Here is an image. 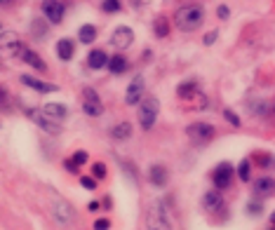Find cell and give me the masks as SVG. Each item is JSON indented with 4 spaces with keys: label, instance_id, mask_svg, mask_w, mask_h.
Wrapping results in <instances>:
<instances>
[{
    "label": "cell",
    "instance_id": "6da1fadb",
    "mask_svg": "<svg viewBox=\"0 0 275 230\" xmlns=\"http://www.w3.org/2000/svg\"><path fill=\"white\" fill-rule=\"evenodd\" d=\"M174 26L184 33H191V31H198L205 21V7L198 5V2H191V5H181V7L174 12Z\"/></svg>",
    "mask_w": 275,
    "mask_h": 230
},
{
    "label": "cell",
    "instance_id": "7a4b0ae2",
    "mask_svg": "<svg viewBox=\"0 0 275 230\" xmlns=\"http://www.w3.org/2000/svg\"><path fill=\"white\" fill-rule=\"evenodd\" d=\"M158 115H160V101L155 97H143V101L139 104V127L143 132L153 129Z\"/></svg>",
    "mask_w": 275,
    "mask_h": 230
},
{
    "label": "cell",
    "instance_id": "3957f363",
    "mask_svg": "<svg viewBox=\"0 0 275 230\" xmlns=\"http://www.w3.org/2000/svg\"><path fill=\"white\" fill-rule=\"evenodd\" d=\"M146 228L148 230H172V219H169L165 202H155L146 214Z\"/></svg>",
    "mask_w": 275,
    "mask_h": 230
},
{
    "label": "cell",
    "instance_id": "277c9868",
    "mask_svg": "<svg viewBox=\"0 0 275 230\" xmlns=\"http://www.w3.org/2000/svg\"><path fill=\"white\" fill-rule=\"evenodd\" d=\"M24 43L19 40V36L14 31H0V54L2 57H19L24 54Z\"/></svg>",
    "mask_w": 275,
    "mask_h": 230
},
{
    "label": "cell",
    "instance_id": "5b68a950",
    "mask_svg": "<svg viewBox=\"0 0 275 230\" xmlns=\"http://www.w3.org/2000/svg\"><path fill=\"white\" fill-rule=\"evenodd\" d=\"M52 214H54V221H59L62 226H71L75 214H73V207L62 195H52Z\"/></svg>",
    "mask_w": 275,
    "mask_h": 230
},
{
    "label": "cell",
    "instance_id": "8992f818",
    "mask_svg": "<svg viewBox=\"0 0 275 230\" xmlns=\"http://www.w3.org/2000/svg\"><path fill=\"white\" fill-rule=\"evenodd\" d=\"M186 134L193 143H209L214 139L216 129H214L209 122H193L186 127Z\"/></svg>",
    "mask_w": 275,
    "mask_h": 230
},
{
    "label": "cell",
    "instance_id": "52a82bcc",
    "mask_svg": "<svg viewBox=\"0 0 275 230\" xmlns=\"http://www.w3.org/2000/svg\"><path fill=\"white\" fill-rule=\"evenodd\" d=\"M82 111H85V115H89V117L104 115V104H101L99 94L92 87H82Z\"/></svg>",
    "mask_w": 275,
    "mask_h": 230
},
{
    "label": "cell",
    "instance_id": "ba28073f",
    "mask_svg": "<svg viewBox=\"0 0 275 230\" xmlns=\"http://www.w3.org/2000/svg\"><path fill=\"white\" fill-rule=\"evenodd\" d=\"M26 115H28V120H33V122H36L40 129H45L47 134H52V136L62 134V124L54 122L52 117H47V115L43 113V108H40V111H38V108H28Z\"/></svg>",
    "mask_w": 275,
    "mask_h": 230
},
{
    "label": "cell",
    "instance_id": "9c48e42d",
    "mask_svg": "<svg viewBox=\"0 0 275 230\" xmlns=\"http://www.w3.org/2000/svg\"><path fill=\"white\" fill-rule=\"evenodd\" d=\"M143 97H146V85H143V78L141 75H134L132 82H130V87L125 92V104L127 106H137V104H141Z\"/></svg>",
    "mask_w": 275,
    "mask_h": 230
},
{
    "label": "cell",
    "instance_id": "30bf717a",
    "mask_svg": "<svg viewBox=\"0 0 275 230\" xmlns=\"http://www.w3.org/2000/svg\"><path fill=\"white\" fill-rule=\"evenodd\" d=\"M43 14L50 24H62L64 21V14H66V5L62 0H43Z\"/></svg>",
    "mask_w": 275,
    "mask_h": 230
},
{
    "label": "cell",
    "instance_id": "8fae6325",
    "mask_svg": "<svg viewBox=\"0 0 275 230\" xmlns=\"http://www.w3.org/2000/svg\"><path fill=\"white\" fill-rule=\"evenodd\" d=\"M231 181H233V167L228 162H221V165L212 172L214 188H216V190H226V188L231 186Z\"/></svg>",
    "mask_w": 275,
    "mask_h": 230
},
{
    "label": "cell",
    "instance_id": "7c38bea8",
    "mask_svg": "<svg viewBox=\"0 0 275 230\" xmlns=\"http://www.w3.org/2000/svg\"><path fill=\"white\" fill-rule=\"evenodd\" d=\"M134 43V31L130 26H118L113 33H111V45L116 50H127L130 45Z\"/></svg>",
    "mask_w": 275,
    "mask_h": 230
},
{
    "label": "cell",
    "instance_id": "4fadbf2b",
    "mask_svg": "<svg viewBox=\"0 0 275 230\" xmlns=\"http://www.w3.org/2000/svg\"><path fill=\"white\" fill-rule=\"evenodd\" d=\"M21 85H26V87L36 89V92H40V94H52V92H57V85H52V82H43L40 78H33V75H21Z\"/></svg>",
    "mask_w": 275,
    "mask_h": 230
},
{
    "label": "cell",
    "instance_id": "5bb4252c",
    "mask_svg": "<svg viewBox=\"0 0 275 230\" xmlns=\"http://www.w3.org/2000/svg\"><path fill=\"white\" fill-rule=\"evenodd\" d=\"M43 113L47 115V117H52L54 122H62V120H66V115H69V108L64 106V104L50 101V104H45L43 106Z\"/></svg>",
    "mask_w": 275,
    "mask_h": 230
},
{
    "label": "cell",
    "instance_id": "9a60e30c",
    "mask_svg": "<svg viewBox=\"0 0 275 230\" xmlns=\"http://www.w3.org/2000/svg\"><path fill=\"white\" fill-rule=\"evenodd\" d=\"M148 181H151L153 186H167V181H169V172L167 167H162V165H153L151 169H148Z\"/></svg>",
    "mask_w": 275,
    "mask_h": 230
},
{
    "label": "cell",
    "instance_id": "2e32d148",
    "mask_svg": "<svg viewBox=\"0 0 275 230\" xmlns=\"http://www.w3.org/2000/svg\"><path fill=\"white\" fill-rule=\"evenodd\" d=\"M106 68L113 73V75H123V73L130 68V59L123 57V54H113V57H108Z\"/></svg>",
    "mask_w": 275,
    "mask_h": 230
},
{
    "label": "cell",
    "instance_id": "e0dca14e",
    "mask_svg": "<svg viewBox=\"0 0 275 230\" xmlns=\"http://www.w3.org/2000/svg\"><path fill=\"white\" fill-rule=\"evenodd\" d=\"M73 54H75V45H73L71 38H62L59 43H57V57L62 59V61H71Z\"/></svg>",
    "mask_w": 275,
    "mask_h": 230
},
{
    "label": "cell",
    "instance_id": "ac0fdd59",
    "mask_svg": "<svg viewBox=\"0 0 275 230\" xmlns=\"http://www.w3.org/2000/svg\"><path fill=\"white\" fill-rule=\"evenodd\" d=\"M21 59H24V61L28 63V66H31V68H36L38 73H45L47 71V63L43 61V59H40V54L38 52H33V50H24V54H21Z\"/></svg>",
    "mask_w": 275,
    "mask_h": 230
},
{
    "label": "cell",
    "instance_id": "d6986e66",
    "mask_svg": "<svg viewBox=\"0 0 275 230\" xmlns=\"http://www.w3.org/2000/svg\"><path fill=\"white\" fill-rule=\"evenodd\" d=\"M106 63H108V54L104 52V50H92V52L87 54V66L92 68V71L104 68Z\"/></svg>",
    "mask_w": 275,
    "mask_h": 230
},
{
    "label": "cell",
    "instance_id": "ffe728a7",
    "mask_svg": "<svg viewBox=\"0 0 275 230\" xmlns=\"http://www.w3.org/2000/svg\"><path fill=\"white\" fill-rule=\"evenodd\" d=\"M223 204V200H221V190H207L205 193V197H203V207L205 209H209V212H214V209H219Z\"/></svg>",
    "mask_w": 275,
    "mask_h": 230
},
{
    "label": "cell",
    "instance_id": "44dd1931",
    "mask_svg": "<svg viewBox=\"0 0 275 230\" xmlns=\"http://www.w3.org/2000/svg\"><path fill=\"white\" fill-rule=\"evenodd\" d=\"M130 136H132V124L130 122H118L111 127V139L125 141V139H130Z\"/></svg>",
    "mask_w": 275,
    "mask_h": 230
},
{
    "label": "cell",
    "instance_id": "7402d4cb",
    "mask_svg": "<svg viewBox=\"0 0 275 230\" xmlns=\"http://www.w3.org/2000/svg\"><path fill=\"white\" fill-rule=\"evenodd\" d=\"M78 40H80V43H85V45L94 43V40H97V28L92 26V24H85V26H80Z\"/></svg>",
    "mask_w": 275,
    "mask_h": 230
},
{
    "label": "cell",
    "instance_id": "603a6c76",
    "mask_svg": "<svg viewBox=\"0 0 275 230\" xmlns=\"http://www.w3.org/2000/svg\"><path fill=\"white\" fill-rule=\"evenodd\" d=\"M153 33L158 38H167L169 36V19L167 17H155V21H153Z\"/></svg>",
    "mask_w": 275,
    "mask_h": 230
},
{
    "label": "cell",
    "instance_id": "cb8c5ba5",
    "mask_svg": "<svg viewBox=\"0 0 275 230\" xmlns=\"http://www.w3.org/2000/svg\"><path fill=\"white\" fill-rule=\"evenodd\" d=\"M254 190H257L259 195H271L275 190V181H273V178H268V176L259 178L257 183H254Z\"/></svg>",
    "mask_w": 275,
    "mask_h": 230
},
{
    "label": "cell",
    "instance_id": "d4e9b609",
    "mask_svg": "<svg viewBox=\"0 0 275 230\" xmlns=\"http://www.w3.org/2000/svg\"><path fill=\"white\" fill-rule=\"evenodd\" d=\"M177 94L181 99H191L193 97V94H200V92H198V82H184V85H179L177 87Z\"/></svg>",
    "mask_w": 275,
    "mask_h": 230
},
{
    "label": "cell",
    "instance_id": "484cf974",
    "mask_svg": "<svg viewBox=\"0 0 275 230\" xmlns=\"http://www.w3.org/2000/svg\"><path fill=\"white\" fill-rule=\"evenodd\" d=\"M101 9L108 12V14H116V12L123 9V2L120 0H101Z\"/></svg>",
    "mask_w": 275,
    "mask_h": 230
},
{
    "label": "cell",
    "instance_id": "4316f807",
    "mask_svg": "<svg viewBox=\"0 0 275 230\" xmlns=\"http://www.w3.org/2000/svg\"><path fill=\"white\" fill-rule=\"evenodd\" d=\"M238 176L242 178V181H249V176H252V165H249V160H242V162H240Z\"/></svg>",
    "mask_w": 275,
    "mask_h": 230
},
{
    "label": "cell",
    "instance_id": "83f0119b",
    "mask_svg": "<svg viewBox=\"0 0 275 230\" xmlns=\"http://www.w3.org/2000/svg\"><path fill=\"white\" fill-rule=\"evenodd\" d=\"M92 176L97 178V181L106 176V165H104V162H94V165H92Z\"/></svg>",
    "mask_w": 275,
    "mask_h": 230
},
{
    "label": "cell",
    "instance_id": "f1b7e54d",
    "mask_svg": "<svg viewBox=\"0 0 275 230\" xmlns=\"http://www.w3.org/2000/svg\"><path fill=\"white\" fill-rule=\"evenodd\" d=\"M80 186L85 188V190H97V178L94 176H82L80 178Z\"/></svg>",
    "mask_w": 275,
    "mask_h": 230
},
{
    "label": "cell",
    "instance_id": "f546056e",
    "mask_svg": "<svg viewBox=\"0 0 275 230\" xmlns=\"http://www.w3.org/2000/svg\"><path fill=\"white\" fill-rule=\"evenodd\" d=\"M73 162H75V165H78V167H82V165H85V162H87V151H75V153H73Z\"/></svg>",
    "mask_w": 275,
    "mask_h": 230
},
{
    "label": "cell",
    "instance_id": "4dcf8cb0",
    "mask_svg": "<svg viewBox=\"0 0 275 230\" xmlns=\"http://www.w3.org/2000/svg\"><path fill=\"white\" fill-rule=\"evenodd\" d=\"M223 115H226V120H228L233 127H240V117L233 113V111H228V108H226V111H223Z\"/></svg>",
    "mask_w": 275,
    "mask_h": 230
},
{
    "label": "cell",
    "instance_id": "1f68e13d",
    "mask_svg": "<svg viewBox=\"0 0 275 230\" xmlns=\"http://www.w3.org/2000/svg\"><path fill=\"white\" fill-rule=\"evenodd\" d=\"M64 167H66V172H71V174H78V165H75V162H73V160L71 158H69V160H66V162H64Z\"/></svg>",
    "mask_w": 275,
    "mask_h": 230
},
{
    "label": "cell",
    "instance_id": "d6a6232c",
    "mask_svg": "<svg viewBox=\"0 0 275 230\" xmlns=\"http://www.w3.org/2000/svg\"><path fill=\"white\" fill-rule=\"evenodd\" d=\"M111 228V221H106V219H99V221H94V230H108Z\"/></svg>",
    "mask_w": 275,
    "mask_h": 230
},
{
    "label": "cell",
    "instance_id": "836d02e7",
    "mask_svg": "<svg viewBox=\"0 0 275 230\" xmlns=\"http://www.w3.org/2000/svg\"><path fill=\"white\" fill-rule=\"evenodd\" d=\"M216 14H219V19H228V14H231V12H228V7H226V5H221V7L216 9Z\"/></svg>",
    "mask_w": 275,
    "mask_h": 230
},
{
    "label": "cell",
    "instance_id": "e575fe53",
    "mask_svg": "<svg viewBox=\"0 0 275 230\" xmlns=\"http://www.w3.org/2000/svg\"><path fill=\"white\" fill-rule=\"evenodd\" d=\"M214 40H216V31H212V33H207V36H205V45H212Z\"/></svg>",
    "mask_w": 275,
    "mask_h": 230
},
{
    "label": "cell",
    "instance_id": "d590c367",
    "mask_svg": "<svg viewBox=\"0 0 275 230\" xmlns=\"http://www.w3.org/2000/svg\"><path fill=\"white\" fill-rule=\"evenodd\" d=\"M5 101H7V89L0 85V104H5Z\"/></svg>",
    "mask_w": 275,
    "mask_h": 230
},
{
    "label": "cell",
    "instance_id": "8d00e7d4",
    "mask_svg": "<svg viewBox=\"0 0 275 230\" xmlns=\"http://www.w3.org/2000/svg\"><path fill=\"white\" fill-rule=\"evenodd\" d=\"M99 207H101V202H89V204H87L89 212H99Z\"/></svg>",
    "mask_w": 275,
    "mask_h": 230
},
{
    "label": "cell",
    "instance_id": "74e56055",
    "mask_svg": "<svg viewBox=\"0 0 275 230\" xmlns=\"http://www.w3.org/2000/svg\"><path fill=\"white\" fill-rule=\"evenodd\" d=\"M12 2H14V0H0V5H2V7H7V5H12Z\"/></svg>",
    "mask_w": 275,
    "mask_h": 230
},
{
    "label": "cell",
    "instance_id": "f35d334b",
    "mask_svg": "<svg viewBox=\"0 0 275 230\" xmlns=\"http://www.w3.org/2000/svg\"><path fill=\"white\" fill-rule=\"evenodd\" d=\"M273 223H275V216H273Z\"/></svg>",
    "mask_w": 275,
    "mask_h": 230
}]
</instances>
